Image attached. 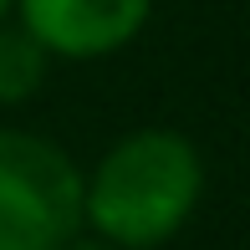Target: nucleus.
<instances>
[{
  "label": "nucleus",
  "mask_w": 250,
  "mask_h": 250,
  "mask_svg": "<svg viewBox=\"0 0 250 250\" xmlns=\"http://www.w3.org/2000/svg\"><path fill=\"white\" fill-rule=\"evenodd\" d=\"M204 158L174 128H138L118 138L82 174V230L118 250L168 245L199 209Z\"/></svg>",
  "instance_id": "obj_1"
},
{
  "label": "nucleus",
  "mask_w": 250,
  "mask_h": 250,
  "mask_svg": "<svg viewBox=\"0 0 250 250\" xmlns=\"http://www.w3.org/2000/svg\"><path fill=\"white\" fill-rule=\"evenodd\" d=\"M82 235V168L62 143L0 128V250H62Z\"/></svg>",
  "instance_id": "obj_2"
},
{
  "label": "nucleus",
  "mask_w": 250,
  "mask_h": 250,
  "mask_svg": "<svg viewBox=\"0 0 250 250\" xmlns=\"http://www.w3.org/2000/svg\"><path fill=\"white\" fill-rule=\"evenodd\" d=\"M153 16V0H16V26H26L46 56L92 62L123 51Z\"/></svg>",
  "instance_id": "obj_3"
},
{
  "label": "nucleus",
  "mask_w": 250,
  "mask_h": 250,
  "mask_svg": "<svg viewBox=\"0 0 250 250\" xmlns=\"http://www.w3.org/2000/svg\"><path fill=\"white\" fill-rule=\"evenodd\" d=\"M46 66H51V56L41 51V41L26 26L5 21L0 26V107H16V102L36 97L41 82H46Z\"/></svg>",
  "instance_id": "obj_4"
},
{
  "label": "nucleus",
  "mask_w": 250,
  "mask_h": 250,
  "mask_svg": "<svg viewBox=\"0 0 250 250\" xmlns=\"http://www.w3.org/2000/svg\"><path fill=\"white\" fill-rule=\"evenodd\" d=\"M62 250H118V245H107V240H97V235H87V230H82V235H72Z\"/></svg>",
  "instance_id": "obj_5"
},
{
  "label": "nucleus",
  "mask_w": 250,
  "mask_h": 250,
  "mask_svg": "<svg viewBox=\"0 0 250 250\" xmlns=\"http://www.w3.org/2000/svg\"><path fill=\"white\" fill-rule=\"evenodd\" d=\"M10 16H16V0H0V26H5Z\"/></svg>",
  "instance_id": "obj_6"
}]
</instances>
